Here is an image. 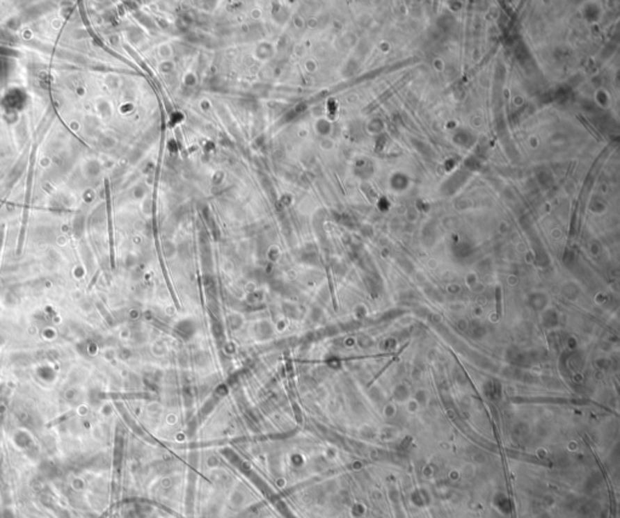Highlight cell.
<instances>
[{
	"label": "cell",
	"mask_w": 620,
	"mask_h": 518,
	"mask_svg": "<svg viewBox=\"0 0 620 518\" xmlns=\"http://www.w3.org/2000/svg\"><path fill=\"white\" fill-rule=\"evenodd\" d=\"M3 238H4V227L0 229V253H1V248H3Z\"/></svg>",
	"instance_id": "1"
}]
</instances>
